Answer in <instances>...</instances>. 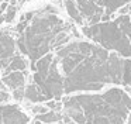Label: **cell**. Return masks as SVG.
I'll return each instance as SVG.
<instances>
[{"instance_id":"8992f818","label":"cell","mask_w":131,"mask_h":124,"mask_svg":"<svg viewBox=\"0 0 131 124\" xmlns=\"http://www.w3.org/2000/svg\"><path fill=\"white\" fill-rule=\"evenodd\" d=\"M85 25H92L118 16L131 0H75Z\"/></svg>"},{"instance_id":"44dd1931","label":"cell","mask_w":131,"mask_h":124,"mask_svg":"<svg viewBox=\"0 0 131 124\" xmlns=\"http://www.w3.org/2000/svg\"><path fill=\"white\" fill-rule=\"evenodd\" d=\"M0 78H2V70H0Z\"/></svg>"},{"instance_id":"6da1fadb","label":"cell","mask_w":131,"mask_h":124,"mask_svg":"<svg viewBox=\"0 0 131 124\" xmlns=\"http://www.w3.org/2000/svg\"><path fill=\"white\" fill-rule=\"evenodd\" d=\"M65 79V95L99 92L107 85L124 86L125 59L94 41L76 37L55 51Z\"/></svg>"},{"instance_id":"9c48e42d","label":"cell","mask_w":131,"mask_h":124,"mask_svg":"<svg viewBox=\"0 0 131 124\" xmlns=\"http://www.w3.org/2000/svg\"><path fill=\"white\" fill-rule=\"evenodd\" d=\"M2 83L12 92L16 89H21V87H26V75L23 70L9 72L2 78Z\"/></svg>"},{"instance_id":"7c38bea8","label":"cell","mask_w":131,"mask_h":124,"mask_svg":"<svg viewBox=\"0 0 131 124\" xmlns=\"http://www.w3.org/2000/svg\"><path fill=\"white\" fill-rule=\"evenodd\" d=\"M24 99L30 101V103H41V101H48L47 96L42 93V90L34 83H28L26 86V92H24Z\"/></svg>"},{"instance_id":"ba28073f","label":"cell","mask_w":131,"mask_h":124,"mask_svg":"<svg viewBox=\"0 0 131 124\" xmlns=\"http://www.w3.org/2000/svg\"><path fill=\"white\" fill-rule=\"evenodd\" d=\"M28 116L16 104H0V124H27Z\"/></svg>"},{"instance_id":"8fae6325","label":"cell","mask_w":131,"mask_h":124,"mask_svg":"<svg viewBox=\"0 0 131 124\" xmlns=\"http://www.w3.org/2000/svg\"><path fill=\"white\" fill-rule=\"evenodd\" d=\"M63 3V8H65V13L68 14V17L78 25V27H83L85 25V21H83V17L80 14L79 8H78V4L75 0H62Z\"/></svg>"},{"instance_id":"d6986e66","label":"cell","mask_w":131,"mask_h":124,"mask_svg":"<svg viewBox=\"0 0 131 124\" xmlns=\"http://www.w3.org/2000/svg\"><path fill=\"white\" fill-rule=\"evenodd\" d=\"M65 124H79V123H76V121H66Z\"/></svg>"},{"instance_id":"3957f363","label":"cell","mask_w":131,"mask_h":124,"mask_svg":"<svg viewBox=\"0 0 131 124\" xmlns=\"http://www.w3.org/2000/svg\"><path fill=\"white\" fill-rule=\"evenodd\" d=\"M63 114L79 124H124L131 113V97L121 87L103 93L66 95Z\"/></svg>"},{"instance_id":"30bf717a","label":"cell","mask_w":131,"mask_h":124,"mask_svg":"<svg viewBox=\"0 0 131 124\" xmlns=\"http://www.w3.org/2000/svg\"><path fill=\"white\" fill-rule=\"evenodd\" d=\"M28 65H30L28 58L26 55H23V54H17L7 62V65L2 70H3V75H6L9 72H14V70H23L24 72L28 68Z\"/></svg>"},{"instance_id":"277c9868","label":"cell","mask_w":131,"mask_h":124,"mask_svg":"<svg viewBox=\"0 0 131 124\" xmlns=\"http://www.w3.org/2000/svg\"><path fill=\"white\" fill-rule=\"evenodd\" d=\"M83 37L108 51L131 58V13H124L106 21L80 27Z\"/></svg>"},{"instance_id":"9a60e30c","label":"cell","mask_w":131,"mask_h":124,"mask_svg":"<svg viewBox=\"0 0 131 124\" xmlns=\"http://www.w3.org/2000/svg\"><path fill=\"white\" fill-rule=\"evenodd\" d=\"M24 92H26V87H21V89H16V90H13V97L16 99L17 101H21V100H24Z\"/></svg>"},{"instance_id":"ac0fdd59","label":"cell","mask_w":131,"mask_h":124,"mask_svg":"<svg viewBox=\"0 0 131 124\" xmlns=\"http://www.w3.org/2000/svg\"><path fill=\"white\" fill-rule=\"evenodd\" d=\"M127 124H131V113H130V116H128V118H127Z\"/></svg>"},{"instance_id":"5bb4252c","label":"cell","mask_w":131,"mask_h":124,"mask_svg":"<svg viewBox=\"0 0 131 124\" xmlns=\"http://www.w3.org/2000/svg\"><path fill=\"white\" fill-rule=\"evenodd\" d=\"M9 99H10V95H9V92H7V87L4 86L3 83H0V104L7 103Z\"/></svg>"},{"instance_id":"7a4b0ae2","label":"cell","mask_w":131,"mask_h":124,"mask_svg":"<svg viewBox=\"0 0 131 124\" xmlns=\"http://www.w3.org/2000/svg\"><path fill=\"white\" fill-rule=\"evenodd\" d=\"M17 47L30 61L31 68L41 56L55 52L71 39V27L54 4L40 6L26 14L17 27Z\"/></svg>"},{"instance_id":"2e32d148","label":"cell","mask_w":131,"mask_h":124,"mask_svg":"<svg viewBox=\"0 0 131 124\" xmlns=\"http://www.w3.org/2000/svg\"><path fill=\"white\" fill-rule=\"evenodd\" d=\"M32 113H34L35 116H38V114H42V113H47L48 111V107L47 106H42V104H35L34 107H32Z\"/></svg>"},{"instance_id":"5b68a950","label":"cell","mask_w":131,"mask_h":124,"mask_svg":"<svg viewBox=\"0 0 131 124\" xmlns=\"http://www.w3.org/2000/svg\"><path fill=\"white\" fill-rule=\"evenodd\" d=\"M32 82L42 90L48 100L61 99L65 95V79L61 72L59 61L55 52L41 56L34 65Z\"/></svg>"},{"instance_id":"ffe728a7","label":"cell","mask_w":131,"mask_h":124,"mask_svg":"<svg viewBox=\"0 0 131 124\" xmlns=\"http://www.w3.org/2000/svg\"><path fill=\"white\" fill-rule=\"evenodd\" d=\"M34 124H45V123H41V121H38V120H37V121H35Z\"/></svg>"},{"instance_id":"52a82bcc","label":"cell","mask_w":131,"mask_h":124,"mask_svg":"<svg viewBox=\"0 0 131 124\" xmlns=\"http://www.w3.org/2000/svg\"><path fill=\"white\" fill-rule=\"evenodd\" d=\"M17 38L10 31H0V68L3 69L7 62L17 55Z\"/></svg>"},{"instance_id":"e0dca14e","label":"cell","mask_w":131,"mask_h":124,"mask_svg":"<svg viewBox=\"0 0 131 124\" xmlns=\"http://www.w3.org/2000/svg\"><path fill=\"white\" fill-rule=\"evenodd\" d=\"M47 107L52 110H61L62 109V103H57V101H47Z\"/></svg>"},{"instance_id":"4fadbf2b","label":"cell","mask_w":131,"mask_h":124,"mask_svg":"<svg viewBox=\"0 0 131 124\" xmlns=\"http://www.w3.org/2000/svg\"><path fill=\"white\" fill-rule=\"evenodd\" d=\"M62 118H63V116L59 113V110H48L47 113L35 116V120L41 121V123H45V124L57 123V121L62 120Z\"/></svg>"}]
</instances>
